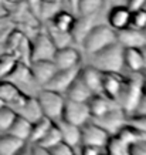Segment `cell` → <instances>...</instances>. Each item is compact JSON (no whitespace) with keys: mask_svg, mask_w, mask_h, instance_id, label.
Segmentation results:
<instances>
[{"mask_svg":"<svg viewBox=\"0 0 146 155\" xmlns=\"http://www.w3.org/2000/svg\"><path fill=\"white\" fill-rule=\"evenodd\" d=\"M57 127L61 132V138L62 142L68 144L72 148H77V147L81 144V127H77L71 122H67L64 120H58L56 121Z\"/></svg>","mask_w":146,"mask_h":155,"instance_id":"19","label":"cell"},{"mask_svg":"<svg viewBox=\"0 0 146 155\" xmlns=\"http://www.w3.org/2000/svg\"><path fill=\"white\" fill-rule=\"evenodd\" d=\"M119 103H116L115 100L109 98L105 94H94L88 101V107H90V113H91V118H97L101 117L112 110V108L118 107Z\"/></svg>","mask_w":146,"mask_h":155,"instance_id":"17","label":"cell"},{"mask_svg":"<svg viewBox=\"0 0 146 155\" xmlns=\"http://www.w3.org/2000/svg\"><path fill=\"white\" fill-rule=\"evenodd\" d=\"M106 155H109V154H106Z\"/></svg>","mask_w":146,"mask_h":155,"instance_id":"50","label":"cell"},{"mask_svg":"<svg viewBox=\"0 0 146 155\" xmlns=\"http://www.w3.org/2000/svg\"><path fill=\"white\" fill-rule=\"evenodd\" d=\"M3 105H6V104H5V103H3V101H2V100H0V108L3 107Z\"/></svg>","mask_w":146,"mask_h":155,"instance_id":"48","label":"cell"},{"mask_svg":"<svg viewBox=\"0 0 146 155\" xmlns=\"http://www.w3.org/2000/svg\"><path fill=\"white\" fill-rule=\"evenodd\" d=\"M123 64L132 73L145 71V64H143V57H142L141 48L123 47Z\"/></svg>","mask_w":146,"mask_h":155,"instance_id":"23","label":"cell"},{"mask_svg":"<svg viewBox=\"0 0 146 155\" xmlns=\"http://www.w3.org/2000/svg\"><path fill=\"white\" fill-rule=\"evenodd\" d=\"M0 2L5 3V5H11V6H17V5L24 3V0H0Z\"/></svg>","mask_w":146,"mask_h":155,"instance_id":"44","label":"cell"},{"mask_svg":"<svg viewBox=\"0 0 146 155\" xmlns=\"http://www.w3.org/2000/svg\"><path fill=\"white\" fill-rule=\"evenodd\" d=\"M128 9L131 12H135V10L143 9L146 7V0H128Z\"/></svg>","mask_w":146,"mask_h":155,"instance_id":"39","label":"cell"},{"mask_svg":"<svg viewBox=\"0 0 146 155\" xmlns=\"http://www.w3.org/2000/svg\"><path fill=\"white\" fill-rule=\"evenodd\" d=\"M92 95H94L92 91L87 87V84L82 81V78H81L80 74H78V77L72 81V84H71L70 87H68V90L65 91L64 97L68 100H74V101L88 103Z\"/></svg>","mask_w":146,"mask_h":155,"instance_id":"21","label":"cell"},{"mask_svg":"<svg viewBox=\"0 0 146 155\" xmlns=\"http://www.w3.org/2000/svg\"><path fill=\"white\" fill-rule=\"evenodd\" d=\"M57 70H67L72 67L81 66V54L75 47L67 46L62 48H57L52 57Z\"/></svg>","mask_w":146,"mask_h":155,"instance_id":"13","label":"cell"},{"mask_svg":"<svg viewBox=\"0 0 146 155\" xmlns=\"http://www.w3.org/2000/svg\"><path fill=\"white\" fill-rule=\"evenodd\" d=\"M138 111L146 113V74H143V98H142V103L138 108Z\"/></svg>","mask_w":146,"mask_h":155,"instance_id":"41","label":"cell"},{"mask_svg":"<svg viewBox=\"0 0 146 155\" xmlns=\"http://www.w3.org/2000/svg\"><path fill=\"white\" fill-rule=\"evenodd\" d=\"M126 117L128 114L123 111V108L121 105H118V107L109 110L108 113L101 115V117L91 118V121H94L101 128H104L109 135H115L126 124Z\"/></svg>","mask_w":146,"mask_h":155,"instance_id":"7","label":"cell"},{"mask_svg":"<svg viewBox=\"0 0 146 155\" xmlns=\"http://www.w3.org/2000/svg\"><path fill=\"white\" fill-rule=\"evenodd\" d=\"M16 113L30 122H34L37 120H40L41 117H44L36 95H27V98L24 100V103L17 108Z\"/></svg>","mask_w":146,"mask_h":155,"instance_id":"20","label":"cell"},{"mask_svg":"<svg viewBox=\"0 0 146 155\" xmlns=\"http://www.w3.org/2000/svg\"><path fill=\"white\" fill-rule=\"evenodd\" d=\"M26 3H27L28 9L31 12L34 17H38L40 19V9H41V3L43 0H24Z\"/></svg>","mask_w":146,"mask_h":155,"instance_id":"36","label":"cell"},{"mask_svg":"<svg viewBox=\"0 0 146 155\" xmlns=\"http://www.w3.org/2000/svg\"><path fill=\"white\" fill-rule=\"evenodd\" d=\"M14 155H31V142H26Z\"/></svg>","mask_w":146,"mask_h":155,"instance_id":"42","label":"cell"},{"mask_svg":"<svg viewBox=\"0 0 146 155\" xmlns=\"http://www.w3.org/2000/svg\"><path fill=\"white\" fill-rule=\"evenodd\" d=\"M37 101L41 107L43 115L50 118L51 121H58L61 118L62 108H64V103H65V97L60 93H56L52 90L48 88H40L37 94Z\"/></svg>","mask_w":146,"mask_h":155,"instance_id":"4","label":"cell"},{"mask_svg":"<svg viewBox=\"0 0 146 155\" xmlns=\"http://www.w3.org/2000/svg\"><path fill=\"white\" fill-rule=\"evenodd\" d=\"M92 64L102 73H121L125 67L123 64V47L118 41L92 54Z\"/></svg>","mask_w":146,"mask_h":155,"instance_id":"3","label":"cell"},{"mask_svg":"<svg viewBox=\"0 0 146 155\" xmlns=\"http://www.w3.org/2000/svg\"><path fill=\"white\" fill-rule=\"evenodd\" d=\"M109 155H131V145H128L125 141L116 135H111L109 141L105 147Z\"/></svg>","mask_w":146,"mask_h":155,"instance_id":"29","label":"cell"},{"mask_svg":"<svg viewBox=\"0 0 146 155\" xmlns=\"http://www.w3.org/2000/svg\"><path fill=\"white\" fill-rule=\"evenodd\" d=\"M5 80L11 81L14 85H17L24 94H26V88L30 87H38L37 83L34 81L31 71H30V66L24 61H14L13 67L9 70V73L3 77Z\"/></svg>","mask_w":146,"mask_h":155,"instance_id":"6","label":"cell"},{"mask_svg":"<svg viewBox=\"0 0 146 155\" xmlns=\"http://www.w3.org/2000/svg\"><path fill=\"white\" fill-rule=\"evenodd\" d=\"M132 12L126 6H115L108 13V26L112 27L115 31L123 30L131 26Z\"/></svg>","mask_w":146,"mask_h":155,"instance_id":"16","label":"cell"},{"mask_svg":"<svg viewBox=\"0 0 146 155\" xmlns=\"http://www.w3.org/2000/svg\"><path fill=\"white\" fill-rule=\"evenodd\" d=\"M47 33L50 36V38H51V41L54 43L56 48H62V47H67V46H71L72 40H74L72 33L60 31V30H56L54 27H48Z\"/></svg>","mask_w":146,"mask_h":155,"instance_id":"30","label":"cell"},{"mask_svg":"<svg viewBox=\"0 0 146 155\" xmlns=\"http://www.w3.org/2000/svg\"><path fill=\"white\" fill-rule=\"evenodd\" d=\"M125 77L121 73H104L102 77V94L109 98L115 100L116 103L121 98L123 85H125Z\"/></svg>","mask_w":146,"mask_h":155,"instance_id":"14","label":"cell"},{"mask_svg":"<svg viewBox=\"0 0 146 155\" xmlns=\"http://www.w3.org/2000/svg\"><path fill=\"white\" fill-rule=\"evenodd\" d=\"M105 148H101V147H95V145H82V150H81L80 155H104L102 151Z\"/></svg>","mask_w":146,"mask_h":155,"instance_id":"37","label":"cell"},{"mask_svg":"<svg viewBox=\"0 0 146 155\" xmlns=\"http://www.w3.org/2000/svg\"><path fill=\"white\" fill-rule=\"evenodd\" d=\"M80 70H81V66L72 67V68H67V70H57L56 74L51 77V80L48 81L43 88L52 90V91L60 93V94L64 95L65 91L68 90V87L72 84V81L78 77Z\"/></svg>","mask_w":146,"mask_h":155,"instance_id":"10","label":"cell"},{"mask_svg":"<svg viewBox=\"0 0 146 155\" xmlns=\"http://www.w3.org/2000/svg\"><path fill=\"white\" fill-rule=\"evenodd\" d=\"M102 5V0H81L78 6V16L91 17L99 10Z\"/></svg>","mask_w":146,"mask_h":155,"instance_id":"32","label":"cell"},{"mask_svg":"<svg viewBox=\"0 0 146 155\" xmlns=\"http://www.w3.org/2000/svg\"><path fill=\"white\" fill-rule=\"evenodd\" d=\"M27 98V94H24L23 91L14 85L11 81L5 80V78H0V100L17 111V108L24 103V100Z\"/></svg>","mask_w":146,"mask_h":155,"instance_id":"11","label":"cell"},{"mask_svg":"<svg viewBox=\"0 0 146 155\" xmlns=\"http://www.w3.org/2000/svg\"><path fill=\"white\" fill-rule=\"evenodd\" d=\"M9 134H11L13 137L19 138V140H23V141H28L30 138V132H31V122L27 121L26 118L20 117L17 114L16 120L13 121L11 127L9 128Z\"/></svg>","mask_w":146,"mask_h":155,"instance_id":"25","label":"cell"},{"mask_svg":"<svg viewBox=\"0 0 146 155\" xmlns=\"http://www.w3.org/2000/svg\"><path fill=\"white\" fill-rule=\"evenodd\" d=\"M31 155H51V154H50V150H47V148L38 145V144H31Z\"/></svg>","mask_w":146,"mask_h":155,"instance_id":"40","label":"cell"},{"mask_svg":"<svg viewBox=\"0 0 146 155\" xmlns=\"http://www.w3.org/2000/svg\"><path fill=\"white\" fill-rule=\"evenodd\" d=\"M6 14H7V10H6L5 5L0 2V17H2V16H6Z\"/></svg>","mask_w":146,"mask_h":155,"instance_id":"46","label":"cell"},{"mask_svg":"<svg viewBox=\"0 0 146 155\" xmlns=\"http://www.w3.org/2000/svg\"><path fill=\"white\" fill-rule=\"evenodd\" d=\"M115 135L118 137V138H121L122 141H125L128 145H131V147H132L133 144H136V142L146 141V135H143L142 132L136 131L135 128H132L131 125H128V124H125Z\"/></svg>","mask_w":146,"mask_h":155,"instance_id":"27","label":"cell"},{"mask_svg":"<svg viewBox=\"0 0 146 155\" xmlns=\"http://www.w3.org/2000/svg\"><path fill=\"white\" fill-rule=\"evenodd\" d=\"M50 154L51 155H75V148L70 147L65 142H60L54 145L52 148H50Z\"/></svg>","mask_w":146,"mask_h":155,"instance_id":"35","label":"cell"},{"mask_svg":"<svg viewBox=\"0 0 146 155\" xmlns=\"http://www.w3.org/2000/svg\"><path fill=\"white\" fill-rule=\"evenodd\" d=\"M52 122L50 118L47 117H41L37 121L31 122V132H30V138H28V142L31 144H36L43 138V135L48 131V128L52 125Z\"/></svg>","mask_w":146,"mask_h":155,"instance_id":"26","label":"cell"},{"mask_svg":"<svg viewBox=\"0 0 146 155\" xmlns=\"http://www.w3.org/2000/svg\"><path fill=\"white\" fill-rule=\"evenodd\" d=\"M27 141L19 140L9 132L0 134V155H14Z\"/></svg>","mask_w":146,"mask_h":155,"instance_id":"24","label":"cell"},{"mask_svg":"<svg viewBox=\"0 0 146 155\" xmlns=\"http://www.w3.org/2000/svg\"><path fill=\"white\" fill-rule=\"evenodd\" d=\"M109 134L94 121L85 122L81 127V144L82 145H95L105 148L109 141Z\"/></svg>","mask_w":146,"mask_h":155,"instance_id":"9","label":"cell"},{"mask_svg":"<svg viewBox=\"0 0 146 155\" xmlns=\"http://www.w3.org/2000/svg\"><path fill=\"white\" fill-rule=\"evenodd\" d=\"M81 0H68V5L71 7V13H74L75 16H78V6H80Z\"/></svg>","mask_w":146,"mask_h":155,"instance_id":"43","label":"cell"},{"mask_svg":"<svg viewBox=\"0 0 146 155\" xmlns=\"http://www.w3.org/2000/svg\"><path fill=\"white\" fill-rule=\"evenodd\" d=\"M116 40L118 43L122 46V47H138L141 48L142 46L146 44V38L145 34L142 30H138V28L133 27H126L123 30H119L116 31Z\"/></svg>","mask_w":146,"mask_h":155,"instance_id":"15","label":"cell"},{"mask_svg":"<svg viewBox=\"0 0 146 155\" xmlns=\"http://www.w3.org/2000/svg\"><path fill=\"white\" fill-rule=\"evenodd\" d=\"M80 77L87 84V87L92 91V94H101L102 93V77H104V73L99 71L97 67L94 66L81 67Z\"/></svg>","mask_w":146,"mask_h":155,"instance_id":"18","label":"cell"},{"mask_svg":"<svg viewBox=\"0 0 146 155\" xmlns=\"http://www.w3.org/2000/svg\"><path fill=\"white\" fill-rule=\"evenodd\" d=\"M143 98V73H133L132 77L125 80L122 94L119 98V105L126 114L135 113Z\"/></svg>","mask_w":146,"mask_h":155,"instance_id":"2","label":"cell"},{"mask_svg":"<svg viewBox=\"0 0 146 155\" xmlns=\"http://www.w3.org/2000/svg\"><path fill=\"white\" fill-rule=\"evenodd\" d=\"M51 27L60 31H65V33H72V30L75 27L77 16L71 12H65V10H58L51 19Z\"/></svg>","mask_w":146,"mask_h":155,"instance_id":"22","label":"cell"},{"mask_svg":"<svg viewBox=\"0 0 146 155\" xmlns=\"http://www.w3.org/2000/svg\"><path fill=\"white\" fill-rule=\"evenodd\" d=\"M61 141H62L61 132H60V130H58L56 122H52V125L48 128V131L46 132V134L43 135L41 140H40L38 142H36V144H38V145H41V147H44V148L50 150V148H52L54 145L60 144Z\"/></svg>","mask_w":146,"mask_h":155,"instance_id":"28","label":"cell"},{"mask_svg":"<svg viewBox=\"0 0 146 155\" xmlns=\"http://www.w3.org/2000/svg\"><path fill=\"white\" fill-rule=\"evenodd\" d=\"M131 27L138 28V30H143V28H146V9L145 7L132 12Z\"/></svg>","mask_w":146,"mask_h":155,"instance_id":"34","label":"cell"},{"mask_svg":"<svg viewBox=\"0 0 146 155\" xmlns=\"http://www.w3.org/2000/svg\"><path fill=\"white\" fill-rule=\"evenodd\" d=\"M43 2H57V3H60V0H43Z\"/></svg>","mask_w":146,"mask_h":155,"instance_id":"47","label":"cell"},{"mask_svg":"<svg viewBox=\"0 0 146 155\" xmlns=\"http://www.w3.org/2000/svg\"><path fill=\"white\" fill-rule=\"evenodd\" d=\"M56 46L51 41L48 36L47 30H44L38 34L36 40L30 44V61L36 60H52L54 53H56Z\"/></svg>","mask_w":146,"mask_h":155,"instance_id":"8","label":"cell"},{"mask_svg":"<svg viewBox=\"0 0 146 155\" xmlns=\"http://www.w3.org/2000/svg\"><path fill=\"white\" fill-rule=\"evenodd\" d=\"M126 124L135 128L136 131L142 132L143 135H146V113H141L136 115H131L126 117Z\"/></svg>","mask_w":146,"mask_h":155,"instance_id":"33","label":"cell"},{"mask_svg":"<svg viewBox=\"0 0 146 155\" xmlns=\"http://www.w3.org/2000/svg\"><path fill=\"white\" fill-rule=\"evenodd\" d=\"M131 155H146V141L133 144L131 147Z\"/></svg>","mask_w":146,"mask_h":155,"instance_id":"38","label":"cell"},{"mask_svg":"<svg viewBox=\"0 0 146 155\" xmlns=\"http://www.w3.org/2000/svg\"><path fill=\"white\" fill-rule=\"evenodd\" d=\"M142 31H143V34H145V38H146V28H143Z\"/></svg>","mask_w":146,"mask_h":155,"instance_id":"49","label":"cell"},{"mask_svg":"<svg viewBox=\"0 0 146 155\" xmlns=\"http://www.w3.org/2000/svg\"><path fill=\"white\" fill-rule=\"evenodd\" d=\"M61 120L71 122V124H74L77 127H82L85 122L91 121V113L88 103H81V101H74V100L65 98Z\"/></svg>","mask_w":146,"mask_h":155,"instance_id":"5","label":"cell"},{"mask_svg":"<svg viewBox=\"0 0 146 155\" xmlns=\"http://www.w3.org/2000/svg\"><path fill=\"white\" fill-rule=\"evenodd\" d=\"M16 117H17V113L11 107L3 105L0 108V134L9 131V128L11 127Z\"/></svg>","mask_w":146,"mask_h":155,"instance_id":"31","label":"cell"},{"mask_svg":"<svg viewBox=\"0 0 146 155\" xmlns=\"http://www.w3.org/2000/svg\"><path fill=\"white\" fill-rule=\"evenodd\" d=\"M116 41H118L116 31L112 27H109L108 24H98V26L91 27L82 37L84 50L91 56L112 46Z\"/></svg>","mask_w":146,"mask_h":155,"instance_id":"1","label":"cell"},{"mask_svg":"<svg viewBox=\"0 0 146 155\" xmlns=\"http://www.w3.org/2000/svg\"><path fill=\"white\" fill-rule=\"evenodd\" d=\"M28 66H30V71H31V75H33L34 81L41 88L51 80V77L56 74V71H57V67L52 60L30 61Z\"/></svg>","mask_w":146,"mask_h":155,"instance_id":"12","label":"cell"},{"mask_svg":"<svg viewBox=\"0 0 146 155\" xmlns=\"http://www.w3.org/2000/svg\"><path fill=\"white\" fill-rule=\"evenodd\" d=\"M141 53H142V57H143V64H145V71H146V44L141 47Z\"/></svg>","mask_w":146,"mask_h":155,"instance_id":"45","label":"cell"}]
</instances>
